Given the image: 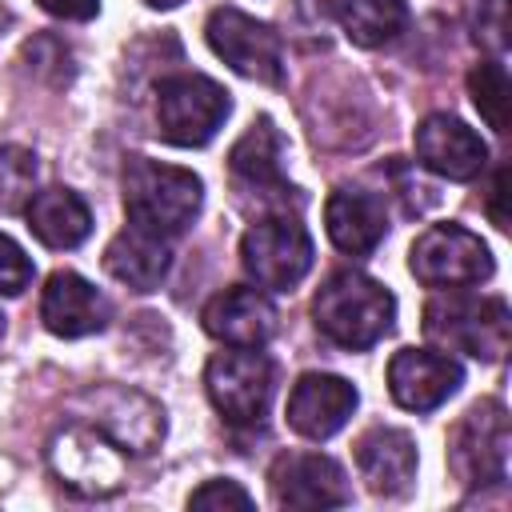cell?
I'll use <instances>...</instances> for the list:
<instances>
[{"label":"cell","mask_w":512,"mask_h":512,"mask_svg":"<svg viewBox=\"0 0 512 512\" xmlns=\"http://www.w3.org/2000/svg\"><path fill=\"white\" fill-rule=\"evenodd\" d=\"M464 384V368L448 352L432 348H400L388 364V392L408 412L440 408Z\"/></svg>","instance_id":"cell-12"},{"label":"cell","mask_w":512,"mask_h":512,"mask_svg":"<svg viewBox=\"0 0 512 512\" xmlns=\"http://www.w3.org/2000/svg\"><path fill=\"white\" fill-rule=\"evenodd\" d=\"M508 304L500 296H436L424 308V336L448 352L476 360H504L508 352Z\"/></svg>","instance_id":"cell-3"},{"label":"cell","mask_w":512,"mask_h":512,"mask_svg":"<svg viewBox=\"0 0 512 512\" xmlns=\"http://www.w3.org/2000/svg\"><path fill=\"white\" fill-rule=\"evenodd\" d=\"M484 8H488L492 16H488V20H484V16L476 20V36H480V40H484L492 52H504V44H508V36H504V32H508V20H504V0H484Z\"/></svg>","instance_id":"cell-28"},{"label":"cell","mask_w":512,"mask_h":512,"mask_svg":"<svg viewBox=\"0 0 512 512\" xmlns=\"http://www.w3.org/2000/svg\"><path fill=\"white\" fill-rule=\"evenodd\" d=\"M112 316V304L104 292H96L80 272H52L40 296V320L52 336L76 340L88 332H100Z\"/></svg>","instance_id":"cell-15"},{"label":"cell","mask_w":512,"mask_h":512,"mask_svg":"<svg viewBox=\"0 0 512 512\" xmlns=\"http://www.w3.org/2000/svg\"><path fill=\"white\" fill-rule=\"evenodd\" d=\"M32 272L36 268H32L28 252L12 236L0 232V296H20L32 284Z\"/></svg>","instance_id":"cell-26"},{"label":"cell","mask_w":512,"mask_h":512,"mask_svg":"<svg viewBox=\"0 0 512 512\" xmlns=\"http://www.w3.org/2000/svg\"><path fill=\"white\" fill-rule=\"evenodd\" d=\"M356 468L368 492L376 496H404L416 480V440L404 428H368L356 440Z\"/></svg>","instance_id":"cell-17"},{"label":"cell","mask_w":512,"mask_h":512,"mask_svg":"<svg viewBox=\"0 0 512 512\" xmlns=\"http://www.w3.org/2000/svg\"><path fill=\"white\" fill-rule=\"evenodd\" d=\"M4 20H8V16H4V8H0V24H4Z\"/></svg>","instance_id":"cell-32"},{"label":"cell","mask_w":512,"mask_h":512,"mask_svg":"<svg viewBox=\"0 0 512 512\" xmlns=\"http://www.w3.org/2000/svg\"><path fill=\"white\" fill-rule=\"evenodd\" d=\"M416 160L444 180H472L488 164V144L464 120L432 112L416 124Z\"/></svg>","instance_id":"cell-13"},{"label":"cell","mask_w":512,"mask_h":512,"mask_svg":"<svg viewBox=\"0 0 512 512\" xmlns=\"http://www.w3.org/2000/svg\"><path fill=\"white\" fill-rule=\"evenodd\" d=\"M24 220H28V232L44 248H76L92 232V212L72 188L32 192L24 204Z\"/></svg>","instance_id":"cell-20"},{"label":"cell","mask_w":512,"mask_h":512,"mask_svg":"<svg viewBox=\"0 0 512 512\" xmlns=\"http://www.w3.org/2000/svg\"><path fill=\"white\" fill-rule=\"evenodd\" d=\"M504 184H508V172L500 168L496 180H492V192H488V216L500 232H508V212H504Z\"/></svg>","instance_id":"cell-30"},{"label":"cell","mask_w":512,"mask_h":512,"mask_svg":"<svg viewBox=\"0 0 512 512\" xmlns=\"http://www.w3.org/2000/svg\"><path fill=\"white\" fill-rule=\"evenodd\" d=\"M280 160H284V140H280V132H276V124H272L268 116H260V120L232 144V152H228L232 176H236L240 184L256 188V192H268V188L284 192V188H288Z\"/></svg>","instance_id":"cell-22"},{"label":"cell","mask_w":512,"mask_h":512,"mask_svg":"<svg viewBox=\"0 0 512 512\" xmlns=\"http://www.w3.org/2000/svg\"><path fill=\"white\" fill-rule=\"evenodd\" d=\"M268 488L280 508H336V504L352 500L344 468L320 452L276 456V464L268 472Z\"/></svg>","instance_id":"cell-11"},{"label":"cell","mask_w":512,"mask_h":512,"mask_svg":"<svg viewBox=\"0 0 512 512\" xmlns=\"http://www.w3.org/2000/svg\"><path fill=\"white\" fill-rule=\"evenodd\" d=\"M508 412L500 400H480L464 412L448 440V464L464 484H500L508 476Z\"/></svg>","instance_id":"cell-8"},{"label":"cell","mask_w":512,"mask_h":512,"mask_svg":"<svg viewBox=\"0 0 512 512\" xmlns=\"http://www.w3.org/2000/svg\"><path fill=\"white\" fill-rule=\"evenodd\" d=\"M188 508H204V512L240 508V512H248V508H252V496H248L236 480H204V484L188 496Z\"/></svg>","instance_id":"cell-27"},{"label":"cell","mask_w":512,"mask_h":512,"mask_svg":"<svg viewBox=\"0 0 512 512\" xmlns=\"http://www.w3.org/2000/svg\"><path fill=\"white\" fill-rule=\"evenodd\" d=\"M84 404L92 408V428L120 452L144 456L160 444L164 436V412L160 404H152L148 396L132 392V388H96L84 396Z\"/></svg>","instance_id":"cell-10"},{"label":"cell","mask_w":512,"mask_h":512,"mask_svg":"<svg viewBox=\"0 0 512 512\" xmlns=\"http://www.w3.org/2000/svg\"><path fill=\"white\" fill-rule=\"evenodd\" d=\"M168 264H172V252H168V240L148 232V228H136L128 224L124 232H116L104 248V268L112 280L128 284L132 292H152L160 288V280L168 276Z\"/></svg>","instance_id":"cell-19"},{"label":"cell","mask_w":512,"mask_h":512,"mask_svg":"<svg viewBox=\"0 0 512 512\" xmlns=\"http://www.w3.org/2000/svg\"><path fill=\"white\" fill-rule=\"evenodd\" d=\"M244 272L268 292H292L312 268V236L292 216H264L240 240Z\"/></svg>","instance_id":"cell-5"},{"label":"cell","mask_w":512,"mask_h":512,"mask_svg":"<svg viewBox=\"0 0 512 512\" xmlns=\"http://www.w3.org/2000/svg\"><path fill=\"white\" fill-rule=\"evenodd\" d=\"M200 320H204V332L212 340H224L232 348H260L276 332V308L256 288H224V292H216L204 304Z\"/></svg>","instance_id":"cell-16"},{"label":"cell","mask_w":512,"mask_h":512,"mask_svg":"<svg viewBox=\"0 0 512 512\" xmlns=\"http://www.w3.org/2000/svg\"><path fill=\"white\" fill-rule=\"evenodd\" d=\"M312 316H316V328L332 344L360 352L392 332L396 300L380 280H372L356 268H344L320 284V292L312 300Z\"/></svg>","instance_id":"cell-1"},{"label":"cell","mask_w":512,"mask_h":512,"mask_svg":"<svg viewBox=\"0 0 512 512\" xmlns=\"http://www.w3.org/2000/svg\"><path fill=\"white\" fill-rule=\"evenodd\" d=\"M204 388H208L212 408L228 424H256L268 412V400L276 388V368L256 348L216 352L204 368Z\"/></svg>","instance_id":"cell-7"},{"label":"cell","mask_w":512,"mask_h":512,"mask_svg":"<svg viewBox=\"0 0 512 512\" xmlns=\"http://www.w3.org/2000/svg\"><path fill=\"white\" fill-rule=\"evenodd\" d=\"M36 4L60 20H92L100 12V0H36Z\"/></svg>","instance_id":"cell-29"},{"label":"cell","mask_w":512,"mask_h":512,"mask_svg":"<svg viewBox=\"0 0 512 512\" xmlns=\"http://www.w3.org/2000/svg\"><path fill=\"white\" fill-rule=\"evenodd\" d=\"M356 388L332 372H304L288 396V424L304 440H328L356 412Z\"/></svg>","instance_id":"cell-14"},{"label":"cell","mask_w":512,"mask_h":512,"mask_svg":"<svg viewBox=\"0 0 512 512\" xmlns=\"http://www.w3.org/2000/svg\"><path fill=\"white\" fill-rule=\"evenodd\" d=\"M408 268L428 288H468L492 276V252L480 236L460 224H432L416 236Z\"/></svg>","instance_id":"cell-6"},{"label":"cell","mask_w":512,"mask_h":512,"mask_svg":"<svg viewBox=\"0 0 512 512\" xmlns=\"http://www.w3.org/2000/svg\"><path fill=\"white\" fill-rule=\"evenodd\" d=\"M32 184H36V156L20 144H0V212L24 208Z\"/></svg>","instance_id":"cell-25"},{"label":"cell","mask_w":512,"mask_h":512,"mask_svg":"<svg viewBox=\"0 0 512 512\" xmlns=\"http://www.w3.org/2000/svg\"><path fill=\"white\" fill-rule=\"evenodd\" d=\"M0 332H4V316H0Z\"/></svg>","instance_id":"cell-33"},{"label":"cell","mask_w":512,"mask_h":512,"mask_svg":"<svg viewBox=\"0 0 512 512\" xmlns=\"http://www.w3.org/2000/svg\"><path fill=\"white\" fill-rule=\"evenodd\" d=\"M204 204V184L196 172L160 164L148 156H132L124 164V212L136 228L156 236H180Z\"/></svg>","instance_id":"cell-2"},{"label":"cell","mask_w":512,"mask_h":512,"mask_svg":"<svg viewBox=\"0 0 512 512\" xmlns=\"http://www.w3.org/2000/svg\"><path fill=\"white\" fill-rule=\"evenodd\" d=\"M208 48L240 76L260 80V84H280L284 80V52H280V36L252 20L240 8H216L208 16Z\"/></svg>","instance_id":"cell-9"},{"label":"cell","mask_w":512,"mask_h":512,"mask_svg":"<svg viewBox=\"0 0 512 512\" xmlns=\"http://www.w3.org/2000/svg\"><path fill=\"white\" fill-rule=\"evenodd\" d=\"M332 12L344 28V36L360 48H380L396 40L408 24L404 0H332Z\"/></svg>","instance_id":"cell-23"},{"label":"cell","mask_w":512,"mask_h":512,"mask_svg":"<svg viewBox=\"0 0 512 512\" xmlns=\"http://www.w3.org/2000/svg\"><path fill=\"white\" fill-rule=\"evenodd\" d=\"M468 92H472V104L480 108V116L488 120V128L508 132V72H504V64L500 60L476 64L468 76Z\"/></svg>","instance_id":"cell-24"},{"label":"cell","mask_w":512,"mask_h":512,"mask_svg":"<svg viewBox=\"0 0 512 512\" xmlns=\"http://www.w3.org/2000/svg\"><path fill=\"white\" fill-rule=\"evenodd\" d=\"M228 112H232L228 92L200 72L164 76L156 88V124H160V136L176 148L208 144L228 120Z\"/></svg>","instance_id":"cell-4"},{"label":"cell","mask_w":512,"mask_h":512,"mask_svg":"<svg viewBox=\"0 0 512 512\" xmlns=\"http://www.w3.org/2000/svg\"><path fill=\"white\" fill-rule=\"evenodd\" d=\"M328 240L348 256H368L388 236V208L380 196L360 188H336L324 204Z\"/></svg>","instance_id":"cell-18"},{"label":"cell","mask_w":512,"mask_h":512,"mask_svg":"<svg viewBox=\"0 0 512 512\" xmlns=\"http://www.w3.org/2000/svg\"><path fill=\"white\" fill-rule=\"evenodd\" d=\"M52 464L64 476V484L84 488L92 496H104L120 484V460L96 436V428L92 432H64V440H56V448H52Z\"/></svg>","instance_id":"cell-21"},{"label":"cell","mask_w":512,"mask_h":512,"mask_svg":"<svg viewBox=\"0 0 512 512\" xmlns=\"http://www.w3.org/2000/svg\"><path fill=\"white\" fill-rule=\"evenodd\" d=\"M144 4H148V8H176L180 0H144Z\"/></svg>","instance_id":"cell-31"}]
</instances>
